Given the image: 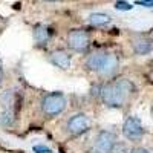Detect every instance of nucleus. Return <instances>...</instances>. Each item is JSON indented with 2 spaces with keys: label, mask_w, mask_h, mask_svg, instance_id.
I'll return each instance as SVG.
<instances>
[{
  "label": "nucleus",
  "mask_w": 153,
  "mask_h": 153,
  "mask_svg": "<svg viewBox=\"0 0 153 153\" xmlns=\"http://www.w3.org/2000/svg\"><path fill=\"white\" fill-rule=\"evenodd\" d=\"M133 91H135V87L132 81L126 80V78H120V80L107 83L101 89V100L109 107H121L124 106V103Z\"/></svg>",
  "instance_id": "nucleus-1"
},
{
  "label": "nucleus",
  "mask_w": 153,
  "mask_h": 153,
  "mask_svg": "<svg viewBox=\"0 0 153 153\" xmlns=\"http://www.w3.org/2000/svg\"><path fill=\"white\" fill-rule=\"evenodd\" d=\"M86 68L89 71L98 72L103 76H109L118 69V57L109 52H95L87 57Z\"/></svg>",
  "instance_id": "nucleus-2"
},
{
  "label": "nucleus",
  "mask_w": 153,
  "mask_h": 153,
  "mask_svg": "<svg viewBox=\"0 0 153 153\" xmlns=\"http://www.w3.org/2000/svg\"><path fill=\"white\" fill-rule=\"evenodd\" d=\"M66 107V98L58 92L49 94L42 101V110L48 117H57Z\"/></svg>",
  "instance_id": "nucleus-3"
},
{
  "label": "nucleus",
  "mask_w": 153,
  "mask_h": 153,
  "mask_svg": "<svg viewBox=\"0 0 153 153\" xmlns=\"http://www.w3.org/2000/svg\"><path fill=\"white\" fill-rule=\"evenodd\" d=\"M123 133L127 139H130V141H138V139H141L143 135H144V127L136 117H130V118L126 120V123L123 126Z\"/></svg>",
  "instance_id": "nucleus-4"
},
{
  "label": "nucleus",
  "mask_w": 153,
  "mask_h": 153,
  "mask_svg": "<svg viewBox=\"0 0 153 153\" xmlns=\"http://www.w3.org/2000/svg\"><path fill=\"white\" fill-rule=\"evenodd\" d=\"M117 143V136L110 132H101L92 147V153H112V149Z\"/></svg>",
  "instance_id": "nucleus-5"
},
{
  "label": "nucleus",
  "mask_w": 153,
  "mask_h": 153,
  "mask_svg": "<svg viewBox=\"0 0 153 153\" xmlns=\"http://www.w3.org/2000/svg\"><path fill=\"white\" fill-rule=\"evenodd\" d=\"M68 45L71 49L76 51V52H81V51H86L89 46V35L86 31L83 29H75L71 31L68 34Z\"/></svg>",
  "instance_id": "nucleus-6"
},
{
  "label": "nucleus",
  "mask_w": 153,
  "mask_h": 153,
  "mask_svg": "<svg viewBox=\"0 0 153 153\" xmlns=\"http://www.w3.org/2000/svg\"><path fill=\"white\" fill-rule=\"evenodd\" d=\"M89 126H91V123H89L86 115L78 113V115H74V117L68 121V130L72 135H81V133L89 130Z\"/></svg>",
  "instance_id": "nucleus-7"
},
{
  "label": "nucleus",
  "mask_w": 153,
  "mask_h": 153,
  "mask_svg": "<svg viewBox=\"0 0 153 153\" xmlns=\"http://www.w3.org/2000/svg\"><path fill=\"white\" fill-rule=\"evenodd\" d=\"M49 60L52 65H55L60 69H68L71 66V55L66 51H55V52L51 54Z\"/></svg>",
  "instance_id": "nucleus-8"
},
{
  "label": "nucleus",
  "mask_w": 153,
  "mask_h": 153,
  "mask_svg": "<svg viewBox=\"0 0 153 153\" xmlns=\"http://www.w3.org/2000/svg\"><path fill=\"white\" fill-rule=\"evenodd\" d=\"M133 51L138 55H146L153 51V42L150 38H138L133 42Z\"/></svg>",
  "instance_id": "nucleus-9"
},
{
  "label": "nucleus",
  "mask_w": 153,
  "mask_h": 153,
  "mask_svg": "<svg viewBox=\"0 0 153 153\" xmlns=\"http://www.w3.org/2000/svg\"><path fill=\"white\" fill-rule=\"evenodd\" d=\"M51 37V32L46 26H43V25H38V26H35L34 29V40L37 45H46L48 40Z\"/></svg>",
  "instance_id": "nucleus-10"
},
{
  "label": "nucleus",
  "mask_w": 153,
  "mask_h": 153,
  "mask_svg": "<svg viewBox=\"0 0 153 153\" xmlns=\"http://www.w3.org/2000/svg\"><path fill=\"white\" fill-rule=\"evenodd\" d=\"M89 23L92 26H104V25L110 23V16L103 14V12H94L89 16Z\"/></svg>",
  "instance_id": "nucleus-11"
},
{
  "label": "nucleus",
  "mask_w": 153,
  "mask_h": 153,
  "mask_svg": "<svg viewBox=\"0 0 153 153\" xmlns=\"http://www.w3.org/2000/svg\"><path fill=\"white\" fill-rule=\"evenodd\" d=\"M14 110H9V109H5L3 113H2V117H0V123H2L3 126H11L12 123H14L16 117H14Z\"/></svg>",
  "instance_id": "nucleus-12"
},
{
  "label": "nucleus",
  "mask_w": 153,
  "mask_h": 153,
  "mask_svg": "<svg viewBox=\"0 0 153 153\" xmlns=\"http://www.w3.org/2000/svg\"><path fill=\"white\" fill-rule=\"evenodd\" d=\"M112 153H130V150L124 143H118L117 141L115 146H113V149H112Z\"/></svg>",
  "instance_id": "nucleus-13"
},
{
  "label": "nucleus",
  "mask_w": 153,
  "mask_h": 153,
  "mask_svg": "<svg viewBox=\"0 0 153 153\" xmlns=\"http://www.w3.org/2000/svg\"><path fill=\"white\" fill-rule=\"evenodd\" d=\"M115 8L118 11H130L133 6L129 3V2H124V0H117V3H115Z\"/></svg>",
  "instance_id": "nucleus-14"
},
{
  "label": "nucleus",
  "mask_w": 153,
  "mask_h": 153,
  "mask_svg": "<svg viewBox=\"0 0 153 153\" xmlns=\"http://www.w3.org/2000/svg\"><path fill=\"white\" fill-rule=\"evenodd\" d=\"M34 152L35 153H51V149L46 146H34Z\"/></svg>",
  "instance_id": "nucleus-15"
},
{
  "label": "nucleus",
  "mask_w": 153,
  "mask_h": 153,
  "mask_svg": "<svg viewBox=\"0 0 153 153\" xmlns=\"http://www.w3.org/2000/svg\"><path fill=\"white\" fill-rule=\"evenodd\" d=\"M136 5H141L146 8H153V0H139V2H136Z\"/></svg>",
  "instance_id": "nucleus-16"
},
{
  "label": "nucleus",
  "mask_w": 153,
  "mask_h": 153,
  "mask_svg": "<svg viewBox=\"0 0 153 153\" xmlns=\"http://www.w3.org/2000/svg\"><path fill=\"white\" fill-rule=\"evenodd\" d=\"M130 153H149V152H147L146 149H139V147H138V149H133Z\"/></svg>",
  "instance_id": "nucleus-17"
},
{
  "label": "nucleus",
  "mask_w": 153,
  "mask_h": 153,
  "mask_svg": "<svg viewBox=\"0 0 153 153\" xmlns=\"http://www.w3.org/2000/svg\"><path fill=\"white\" fill-rule=\"evenodd\" d=\"M2 80H3V71L0 69V83H2Z\"/></svg>",
  "instance_id": "nucleus-18"
},
{
  "label": "nucleus",
  "mask_w": 153,
  "mask_h": 153,
  "mask_svg": "<svg viewBox=\"0 0 153 153\" xmlns=\"http://www.w3.org/2000/svg\"><path fill=\"white\" fill-rule=\"evenodd\" d=\"M45 2H58V0H45Z\"/></svg>",
  "instance_id": "nucleus-19"
},
{
  "label": "nucleus",
  "mask_w": 153,
  "mask_h": 153,
  "mask_svg": "<svg viewBox=\"0 0 153 153\" xmlns=\"http://www.w3.org/2000/svg\"><path fill=\"white\" fill-rule=\"evenodd\" d=\"M152 32H153V29H152Z\"/></svg>",
  "instance_id": "nucleus-20"
}]
</instances>
